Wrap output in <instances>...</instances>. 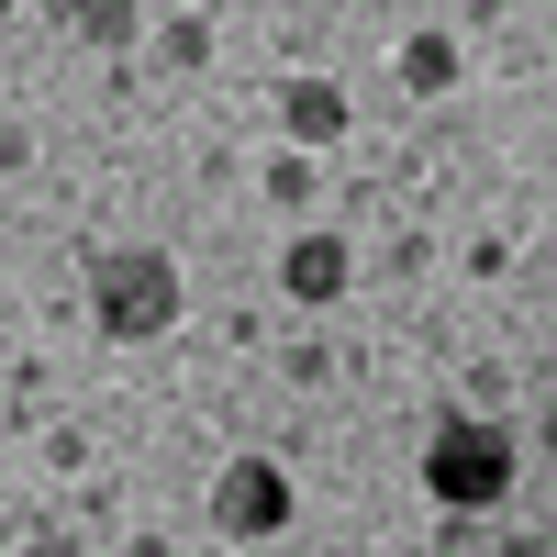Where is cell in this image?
<instances>
[{
	"instance_id": "ba28073f",
	"label": "cell",
	"mask_w": 557,
	"mask_h": 557,
	"mask_svg": "<svg viewBox=\"0 0 557 557\" xmlns=\"http://www.w3.org/2000/svg\"><path fill=\"white\" fill-rule=\"evenodd\" d=\"M23 557H78V546H67V535H34V546H23Z\"/></svg>"
},
{
	"instance_id": "52a82bcc",
	"label": "cell",
	"mask_w": 557,
	"mask_h": 557,
	"mask_svg": "<svg viewBox=\"0 0 557 557\" xmlns=\"http://www.w3.org/2000/svg\"><path fill=\"white\" fill-rule=\"evenodd\" d=\"M157 45H168V57H178V67H201V57H212V34H201L190 12H178V23H157Z\"/></svg>"
},
{
	"instance_id": "277c9868",
	"label": "cell",
	"mask_w": 557,
	"mask_h": 557,
	"mask_svg": "<svg viewBox=\"0 0 557 557\" xmlns=\"http://www.w3.org/2000/svg\"><path fill=\"white\" fill-rule=\"evenodd\" d=\"M346 278H357V257H346L335 223H301V235L278 246V290H290L301 312H335V301H346Z\"/></svg>"
},
{
	"instance_id": "5b68a950",
	"label": "cell",
	"mask_w": 557,
	"mask_h": 557,
	"mask_svg": "<svg viewBox=\"0 0 557 557\" xmlns=\"http://www.w3.org/2000/svg\"><path fill=\"white\" fill-rule=\"evenodd\" d=\"M357 123V101H346V78H323V67H301L290 89H278V134H290L301 157H323L335 146V134Z\"/></svg>"
},
{
	"instance_id": "6da1fadb",
	"label": "cell",
	"mask_w": 557,
	"mask_h": 557,
	"mask_svg": "<svg viewBox=\"0 0 557 557\" xmlns=\"http://www.w3.org/2000/svg\"><path fill=\"white\" fill-rule=\"evenodd\" d=\"M89 323L112 346H157L178 323V257L168 246H101L89 257Z\"/></svg>"
},
{
	"instance_id": "3957f363",
	"label": "cell",
	"mask_w": 557,
	"mask_h": 557,
	"mask_svg": "<svg viewBox=\"0 0 557 557\" xmlns=\"http://www.w3.org/2000/svg\"><path fill=\"white\" fill-rule=\"evenodd\" d=\"M290 469H278V457H235V469L212 480V524L235 535V546H268V535H290Z\"/></svg>"
},
{
	"instance_id": "8992f818",
	"label": "cell",
	"mask_w": 557,
	"mask_h": 557,
	"mask_svg": "<svg viewBox=\"0 0 557 557\" xmlns=\"http://www.w3.org/2000/svg\"><path fill=\"white\" fill-rule=\"evenodd\" d=\"M401 89H412V101H435V89H457V67H469V57H457V34H401Z\"/></svg>"
},
{
	"instance_id": "7a4b0ae2",
	"label": "cell",
	"mask_w": 557,
	"mask_h": 557,
	"mask_svg": "<svg viewBox=\"0 0 557 557\" xmlns=\"http://www.w3.org/2000/svg\"><path fill=\"white\" fill-rule=\"evenodd\" d=\"M513 469H524V446H513V424H491V412H446L424 435V491L446 513H491V502L513 491Z\"/></svg>"
}]
</instances>
